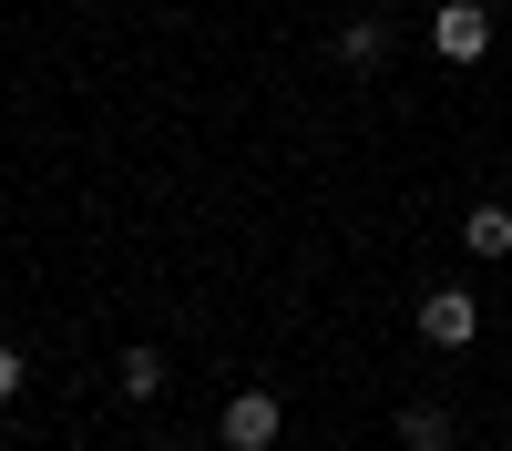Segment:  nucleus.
<instances>
[{
  "label": "nucleus",
  "mask_w": 512,
  "mask_h": 451,
  "mask_svg": "<svg viewBox=\"0 0 512 451\" xmlns=\"http://www.w3.org/2000/svg\"><path fill=\"white\" fill-rule=\"evenodd\" d=\"M400 441H410V451H461V431H451L441 400H410V410H400Z\"/></svg>",
  "instance_id": "20e7f679"
},
{
  "label": "nucleus",
  "mask_w": 512,
  "mask_h": 451,
  "mask_svg": "<svg viewBox=\"0 0 512 451\" xmlns=\"http://www.w3.org/2000/svg\"><path fill=\"white\" fill-rule=\"evenodd\" d=\"M154 451H185V441H154Z\"/></svg>",
  "instance_id": "1a4fd4ad"
},
{
  "label": "nucleus",
  "mask_w": 512,
  "mask_h": 451,
  "mask_svg": "<svg viewBox=\"0 0 512 451\" xmlns=\"http://www.w3.org/2000/svg\"><path fill=\"white\" fill-rule=\"evenodd\" d=\"M461 246H472V257H512V205H472V216H461Z\"/></svg>",
  "instance_id": "39448f33"
},
{
  "label": "nucleus",
  "mask_w": 512,
  "mask_h": 451,
  "mask_svg": "<svg viewBox=\"0 0 512 451\" xmlns=\"http://www.w3.org/2000/svg\"><path fill=\"white\" fill-rule=\"evenodd\" d=\"M123 400H164V349H123Z\"/></svg>",
  "instance_id": "423d86ee"
},
{
  "label": "nucleus",
  "mask_w": 512,
  "mask_h": 451,
  "mask_svg": "<svg viewBox=\"0 0 512 451\" xmlns=\"http://www.w3.org/2000/svg\"><path fill=\"white\" fill-rule=\"evenodd\" d=\"M216 441H226V451H277V441H287V400H277V390H236V400L216 410Z\"/></svg>",
  "instance_id": "f257e3e1"
},
{
  "label": "nucleus",
  "mask_w": 512,
  "mask_h": 451,
  "mask_svg": "<svg viewBox=\"0 0 512 451\" xmlns=\"http://www.w3.org/2000/svg\"><path fill=\"white\" fill-rule=\"evenodd\" d=\"M21 380H31V349H11V339H0V410L21 400Z\"/></svg>",
  "instance_id": "6e6552de"
},
{
  "label": "nucleus",
  "mask_w": 512,
  "mask_h": 451,
  "mask_svg": "<svg viewBox=\"0 0 512 451\" xmlns=\"http://www.w3.org/2000/svg\"><path fill=\"white\" fill-rule=\"evenodd\" d=\"M420 339L431 349H472L482 339V298L472 287H431V298H420Z\"/></svg>",
  "instance_id": "f03ea898"
},
{
  "label": "nucleus",
  "mask_w": 512,
  "mask_h": 451,
  "mask_svg": "<svg viewBox=\"0 0 512 451\" xmlns=\"http://www.w3.org/2000/svg\"><path fill=\"white\" fill-rule=\"evenodd\" d=\"M379 52H390V31H379V21H349V31H338V62H359V72H369Z\"/></svg>",
  "instance_id": "0eeeda50"
},
{
  "label": "nucleus",
  "mask_w": 512,
  "mask_h": 451,
  "mask_svg": "<svg viewBox=\"0 0 512 451\" xmlns=\"http://www.w3.org/2000/svg\"><path fill=\"white\" fill-rule=\"evenodd\" d=\"M431 52L441 62H482L492 52V11H482V0H441V11H431Z\"/></svg>",
  "instance_id": "7ed1b4c3"
}]
</instances>
